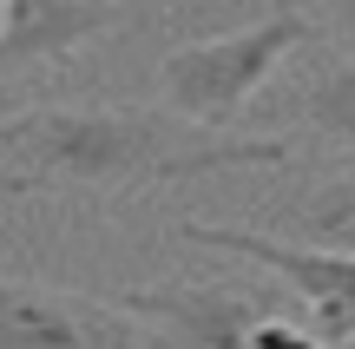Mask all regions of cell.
<instances>
[{"instance_id":"cell-1","label":"cell","mask_w":355,"mask_h":349,"mask_svg":"<svg viewBox=\"0 0 355 349\" xmlns=\"http://www.w3.org/2000/svg\"><path fill=\"white\" fill-rule=\"evenodd\" d=\"M296 139H224V132L184 126L152 105H92V99H53L0 119V205L7 198H139L158 185L211 178L230 165H283Z\"/></svg>"},{"instance_id":"cell-2","label":"cell","mask_w":355,"mask_h":349,"mask_svg":"<svg viewBox=\"0 0 355 349\" xmlns=\"http://www.w3.org/2000/svg\"><path fill=\"white\" fill-rule=\"evenodd\" d=\"M316 40V20H309L296 0H277L263 20L237 26V33H217V40H184L158 60V92H165L171 119L204 132H224L243 105L257 99L270 73L290 60L296 46Z\"/></svg>"},{"instance_id":"cell-3","label":"cell","mask_w":355,"mask_h":349,"mask_svg":"<svg viewBox=\"0 0 355 349\" xmlns=\"http://www.w3.org/2000/svg\"><path fill=\"white\" fill-rule=\"evenodd\" d=\"M191 244H211V250H230L243 264H263L277 271L283 284L303 297V316L316 330V343H343L355 330V257L349 250H316V244H283V237H257V231H230V224H184Z\"/></svg>"},{"instance_id":"cell-4","label":"cell","mask_w":355,"mask_h":349,"mask_svg":"<svg viewBox=\"0 0 355 349\" xmlns=\"http://www.w3.org/2000/svg\"><path fill=\"white\" fill-rule=\"evenodd\" d=\"M0 349H152V337L119 303L0 277Z\"/></svg>"},{"instance_id":"cell-5","label":"cell","mask_w":355,"mask_h":349,"mask_svg":"<svg viewBox=\"0 0 355 349\" xmlns=\"http://www.w3.org/2000/svg\"><path fill=\"white\" fill-rule=\"evenodd\" d=\"M119 310L152 316L171 349H257L270 303L230 284H158V290H125Z\"/></svg>"},{"instance_id":"cell-6","label":"cell","mask_w":355,"mask_h":349,"mask_svg":"<svg viewBox=\"0 0 355 349\" xmlns=\"http://www.w3.org/2000/svg\"><path fill=\"white\" fill-rule=\"evenodd\" d=\"M119 26V0H7L0 20V73L20 66H60L86 40Z\"/></svg>"},{"instance_id":"cell-7","label":"cell","mask_w":355,"mask_h":349,"mask_svg":"<svg viewBox=\"0 0 355 349\" xmlns=\"http://www.w3.org/2000/svg\"><path fill=\"white\" fill-rule=\"evenodd\" d=\"M290 112L309 126V139L355 145V60H329L290 92Z\"/></svg>"},{"instance_id":"cell-8","label":"cell","mask_w":355,"mask_h":349,"mask_svg":"<svg viewBox=\"0 0 355 349\" xmlns=\"http://www.w3.org/2000/svg\"><path fill=\"white\" fill-rule=\"evenodd\" d=\"M296 224L309 231V244L322 250H349L355 257V178H329L296 205Z\"/></svg>"},{"instance_id":"cell-9","label":"cell","mask_w":355,"mask_h":349,"mask_svg":"<svg viewBox=\"0 0 355 349\" xmlns=\"http://www.w3.org/2000/svg\"><path fill=\"white\" fill-rule=\"evenodd\" d=\"M329 349H355V330H349V337H343V343H329Z\"/></svg>"},{"instance_id":"cell-10","label":"cell","mask_w":355,"mask_h":349,"mask_svg":"<svg viewBox=\"0 0 355 349\" xmlns=\"http://www.w3.org/2000/svg\"><path fill=\"white\" fill-rule=\"evenodd\" d=\"M0 20H7V0H0Z\"/></svg>"}]
</instances>
